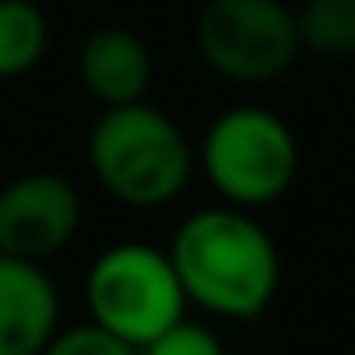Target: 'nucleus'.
<instances>
[{
  "label": "nucleus",
  "mask_w": 355,
  "mask_h": 355,
  "mask_svg": "<svg viewBox=\"0 0 355 355\" xmlns=\"http://www.w3.org/2000/svg\"><path fill=\"white\" fill-rule=\"evenodd\" d=\"M80 84L101 109L146 101L150 88V51L125 26H101L80 46Z\"/></svg>",
  "instance_id": "8"
},
{
  "label": "nucleus",
  "mask_w": 355,
  "mask_h": 355,
  "mask_svg": "<svg viewBox=\"0 0 355 355\" xmlns=\"http://www.w3.org/2000/svg\"><path fill=\"white\" fill-rule=\"evenodd\" d=\"M88 167L113 201L130 209H163L189 189L193 146L167 113L134 101L101 109L88 130Z\"/></svg>",
  "instance_id": "2"
},
{
  "label": "nucleus",
  "mask_w": 355,
  "mask_h": 355,
  "mask_svg": "<svg viewBox=\"0 0 355 355\" xmlns=\"http://www.w3.org/2000/svg\"><path fill=\"white\" fill-rule=\"evenodd\" d=\"M301 167L297 138L288 121L259 105H239L214 117L201 138V171L222 205L234 209H263L280 201Z\"/></svg>",
  "instance_id": "3"
},
{
  "label": "nucleus",
  "mask_w": 355,
  "mask_h": 355,
  "mask_svg": "<svg viewBox=\"0 0 355 355\" xmlns=\"http://www.w3.org/2000/svg\"><path fill=\"white\" fill-rule=\"evenodd\" d=\"M42 355H138L130 343H121L117 334L101 330L96 322H80V326H59V334L46 343Z\"/></svg>",
  "instance_id": "11"
},
{
  "label": "nucleus",
  "mask_w": 355,
  "mask_h": 355,
  "mask_svg": "<svg viewBox=\"0 0 355 355\" xmlns=\"http://www.w3.org/2000/svg\"><path fill=\"white\" fill-rule=\"evenodd\" d=\"M88 322L117 334L134 351L184 322L189 297L171 268V255L146 243H117L101 251L84 276Z\"/></svg>",
  "instance_id": "4"
},
{
  "label": "nucleus",
  "mask_w": 355,
  "mask_h": 355,
  "mask_svg": "<svg viewBox=\"0 0 355 355\" xmlns=\"http://www.w3.org/2000/svg\"><path fill=\"white\" fill-rule=\"evenodd\" d=\"M84 218L76 184L59 171H26L0 189V255L42 263L59 255Z\"/></svg>",
  "instance_id": "6"
},
{
  "label": "nucleus",
  "mask_w": 355,
  "mask_h": 355,
  "mask_svg": "<svg viewBox=\"0 0 355 355\" xmlns=\"http://www.w3.org/2000/svg\"><path fill=\"white\" fill-rule=\"evenodd\" d=\"M171 268L189 305L218 318H259L280 288V251L255 214L209 205L189 214L171 234Z\"/></svg>",
  "instance_id": "1"
},
{
  "label": "nucleus",
  "mask_w": 355,
  "mask_h": 355,
  "mask_svg": "<svg viewBox=\"0 0 355 355\" xmlns=\"http://www.w3.org/2000/svg\"><path fill=\"white\" fill-rule=\"evenodd\" d=\"M59 334V288L42 263L0 255V355H42Z\"/></svg>",
  "instance_id": "7"
},
{
  "label": "nucleus",
  "mask_w": 355,
  "mask_h": 355,
  "mask_svg": "<svg viewBox=\"0 0 355 355\" xmlns=\"http://www.w3.org/2000/svg\"><path fill=\"white\" fill-rule=\"evenodd\" d=\"M301 51L347 59L355 55V0H305L297 9Z\"/></svg>",
  "instance_id": "10"
},
{
  "label": "nucleus",
  "mask_w": 355,
  "mask_h": 355,
  "mask_svg": "<svg viewBox=\"0 0 355 355\" xmlns=\"http://www.w3.org/2000/svg\"><path fill=\"white\" fill-rule=\"evenodd\" d=\"M138 355H226V347H222V338L209 326L184 318V322H175L171 330H163L159 338H150Z\"/></svg>",
  "instance_id": "12"
},
{
  "label": "nucleus",
  "mask_w": 355,
  "mask_h": 355,
  "mask_svg": "<svg viewBox=\"0 0 355 355\" xmlns=\"http://www.w3.org/2000/svg\"><path fill=\"white\" fill-rule=\"evenodd\" d=\"M51 42V26L34 0H0V80L30 76Z\"/></svg>",
  "instance_id": "9"
},
{
  "label": "nucleus",
  "mask_w": 355,
  "mask_h": 355,
  "mask_svg": "<svg viewBox=\"0 0 355 355\" xmlns=\"http://www.w3.org/2000/svg\"><path fill=\"white\" fill-rule=\"evenodd\" d=\"M193 42L214 76L230 84H268L301 55L297 9L284 0H205Z\"/></svg>",
  "instance_id": "5"
}]
</instances>
